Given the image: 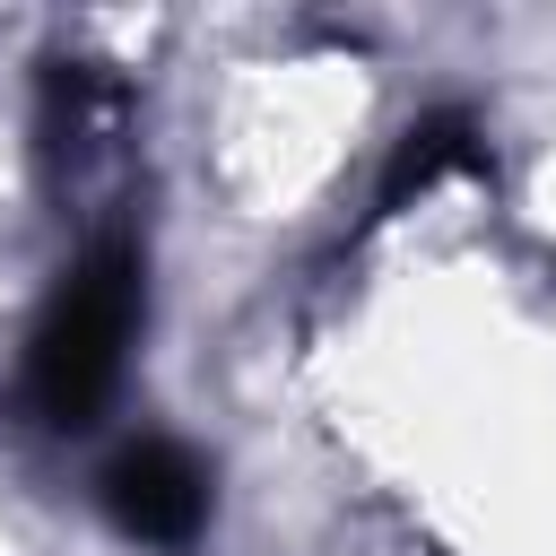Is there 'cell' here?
Instances as JSON below:
<instances>
[{"mask_svg": "<svg viewBox=\"0 0 556 556\" xmlns=\"http://www.w3.org/2000/svg\"><path fill=\"white\" fill-rule=\"evenodd\" d=\"M96 504H104V521H113L122 539L182 556V547L208 530V469H200L174 434H139V443H122V452L104 460Z\"/></svg>", "mask_w": 556, "mask_h": 556, "instance_id": "obj_2", "label": "cell"}, {"mask_svg": "<svg viewBox=\"0 0 556 556\" xmlns=\"http://www.w3.org/2000/svg\"><path fill=\"white\" fill-rule=\"evenodd\" d=\"M452 165H478V122L469 113H426L400 130L391 165H382V191H374V217H400L417 191H434Z\"/></svg>", "mask_w": 556, "mask_h": 556, "instance_id": "obj_3", "label": "cell"}, {"mask_svg": "<svg viewBox=\"0 0 556 556\" xmlns=\"http://www.w3.org/2000/svg\"><path fill=\"white\" fill-rule=\"evenodd\" d=\"M130 330H139V252L113 235L96 243L78 269H61L35 339H26V408L43 426H87L113 382H122V356H130Z\"/></svg>", "mask_w": 556, "mask_h": 556, "instance_id": "obj_1", "label": "cell"}]
</instances>
